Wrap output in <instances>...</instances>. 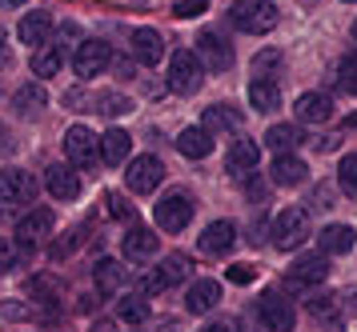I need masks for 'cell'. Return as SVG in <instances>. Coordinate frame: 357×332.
<instances>
[{
    "label": "cell",
    "mask_w": 357,
    "mask_h": 332,
    "mask_svg": "<svg viewBox=\"0 0 357 332\" xmlns=\"http://www.w3.org/2000/svg\"><path fill=\"white\" fill-rule=\"evenodd\" d=\"M313 237V228H309V212L305 208H281L277 212V221H273V244L281 248V253H297L305 240Z\"/></svg>",
    "instance_id": "1"
},
{
    "label": "cell",
    "mask_w": 357,
    "mask_h": 332,
    "mask_svg": "<svg viewBox=\"0 0 357 332\" xmlns=\"http://www.w3.org/2000/svg\"><path fill=\"white\" fill-rule=\"evenodd\" d=\"M229 20H233V29L265 36V32L277 29V4H269V0H241V4L229 13Z\"/></svg>",
    "instance_id": "2"
},
{
    "label": "cell",
    "mask_w": 357,
    "mask_h": 332,
    "mask_svg": "<svg viewBox=\"0 0 357 332\" xmlns=\"http://www.w3.org/2000/svg\"><path fill=\"white\" fill-rule=\"evenodd\" d=\"M201 77H205V64L197 61V52L189 48H177L173 61H169V88L181 96H193L201 88Z\"/></svg>",
    "instance_id": "3"
},
{
    "label": "cell",
    "mask_w": 357,
    "mask_h": 332,
    "mask_svg": "<svg viewBox=\"0 0 357 332\" xmlns=\"http://www.w3.org/2000/svg\"><path fill=\"white\" fill-rule=\"evenodd\" d=\"M153 216H157V228H165V232H181V228H189V221H193V196H185V192H169V196L157 200Z\"/></svg>",
    "instance_id": "4"
},
{
    "label": "cell",
    "mask_w": 357,
    "mask_h": 332,
    "mask_svg": "<svg viewBox=\"0 0 357 332\" xmlns=\"http://www.w3.org/2000/svg\"><path fill=\"white\" fill-rule=\"evenodd\" d=\"M257 317L261 324L269 332H293V324H297V313H293V304L277 292V288H269V292H261L257 301Z\"/></svg>",
    "instance_id": "5"
},
{
    "label": "cell",
    "mask_w": 357,
    "mask_h": 332,
    "mask_svg": "<svg viewBox=\"0 0 357 332\" xmlns=\"http://www.w3.org/2000/svg\"><path fill=\"white\" fill-rule=\"evenodd\" d=\"M65 157H68V164H77V168H93V164L100 160L97 136H93L84 125H73L65 132Z\"/></svg>",
    "instance_id": "6"
},
{
    "label": "cell",
    "mask_w": 357,
    "mask_h": 332,
    "mask_svg": "<svg viewBox=\"0 0 357 332\" xmlns=\"http://www.w3.org/2000/svg\"><path fill=\"white\" fill-rule=\"evenodd\" d=\"M165 180V164L157 157H132L125 168V184L132 192H157V184Z\"/></svg>",
    "instance_id": "7"
},
{
    "label": "cell",
    "mask_w": 357,
    "mask_h": 332,
    "mask_svg": "<svg viewBox=\"0 0 357 332\" xmlns=\"http://www.w3.org/2000/svg\"><path fill=\"white\" fill-rule=\"evenodd\" d=\"M109 64H113V48L105 45V40H84V45L77 48V56H73V68H77V77H84V80L100 77Z\"/></svg>",
    "instance_id": "8"
},
{
    "label": "cell",
    "mask_w": 357,
    "mask_h": 332,
    "mask_svg": "<svg viewBox=\"0 0 357 332\" xmlns=\"http://www.w3.org/2000/svg\"><path fill=\"white\" fill-rule=\"evenodd\" d=\"M36 184L33 173H24V168H4L0 173V200H8V205H33L36 196Z\"/></svg>",
    "instance_id": "9"
},
{
    "label": "cell",
    "mask_w": 357,
    "mask_h": 332,
    "mask_svg": "<svg viewBox=\"0 0 357 332\" xmlns=\"http://www.w3.org/2000/svg\"><path fill=\"white\" fill-rule=\"evenodd\" d=\"M189 269H193V264H189L181 253L165 256L161 264H157V272H149V276H145V292H165V288L189 280Z\"/></svg>",
    "instance_id": "10"
},
{
    "label": "cell",
    "mask_w": 357,
    "mask_h": 332,
    "mask_svg": "<svg viewBox=\"0 0 357 332\" xmlns=\"http://www.w3.org/2000/svg\"><path fill=\"white\" fill-rule=\"evenodd\" d=\"M325 276H329V260H325V256H301L289 269V276H285V288H289V292H301V288L321 285Z\"/></svg>",
    "instance_id": "11"
},
{
    "label": "cell",
    "mask_w": 357,
    "mask_h": 332,
    "mask_svg": "<svg viewBox=\"0 0 357 332\" xmlns=\"http://www.w3.org/2000/svg\"><path fill=\"white\" fill-rule=\"evenodd\" d=\"M197 61L205 64L209 72H225L229 64H233V48H229V40H221L217 32H201V36H197Z\"/></svg>",
    "instance_id": "12"
},
{
    "label": "cell",
    "mask_w": 357,
    "mask_h": 332,
    "mask_svg": "<svg viewBox=\"0 0 357 332\" xmlns=\"http://www.w3.org/2000/svg\"><path fill=\"white\" fill-rule=\"evenodd\" d=\"M237 244V224L233 221H213L201 237H197V248L205 256H221V253H229Z\"/></svg>",
    "instance_id": "13"
},
{
    "label": "cell",
    "mask_w": 357,
    "mask_h": 332,
    "mask_svg": "<svg viewBox=\"0 0 357 332\" xmlns=\"http://www.w3.org/2000/svg\"><path fill=\"white\" fill-rule=\"evenodd\" d=\"M257 160H261L257 141H237L225 157V173L229 176H249V173H257Z\"/></svg>",
    "instance_id": "14"
},
{
    "label": "cell",
    "mask_w": 357,
    "mask_h": 332,
    "mask_svg": "<svg viewBox=\"0 0 357 332\" xmlns=\"http://www.w3.org/2000/svg\"><path fill=\"white\" fill-rule=\"evenodd\" d=\"M329 116H333V100H329V93L297 96V120H301V125H325Z\"/></svg>",
    "instance_id": "15"
},
{
    "label": "cell",
    "mask_w": 357,
    "mask_h": 332,
    "mask_svg": "<svg viewBox=\"0 0 357 332\" xmlns=\"http://www.w3.org/2000/svg\"><path fill=\"white\" fill-rule=\"evenodd\" d=\"M45 189H49L56 200H77V196H81V180H77V173H73L68 164H52L49 173H45Z\"/></svg>",
    "instance_id": "16"
},
{
    "label": "cell",
    "mask_w": 357,
    "mask_h": 332,
    "mask_svg": "<svg viewBox=\"0 0 357 332\" xmlns=\"http://www.w3.org/2000/svg\"><path fill=\"white\" fill-rule=\"evenodd\" d=\"M121 248H125V256H129V260L145 264V260H153V256H157V232H153V228H129V232H125V240H121Z\"/></svg>",
    "instance_id": "17"
},
{
    "label": "cell",
    "mask_w": 357,
    "mask_h": 332,
    "mask_svg": "<svg viewBox=\"0 0 357 332\" xmlns=\"http://www.w3.org/2000/svg\"><path fill=\"white\" fill-rule=\"evenodd\" d=\"M217 304H221V285H217V280H197V285H189V292H185V308H189L193 317L213 313Z\"/></svg>",
    "instance_id": "18"
},
{
    "label": "cell",
    "mask_w": 357,
    "mask_h": 332,
    "mask_svg": "<svg viewBox=\"0 0 357 332\" xmlns=\"http://www.w3.org/2000/svg\"><path fill=\"white\" fill-rule=\"evenodd\" d=\"M132 56H137V64H153L165 56V40H161V32L157 29H137L132 32Z\"/></svg>",
    "instance_id": "19"
},
{
    "label": "cell",
    "mask_w": 357,
    "mask_h": 332,
    "mask_svg": "<svg viewBox=\"0 0 357 332\" xmlns=\"http://www.w3.org/2000/svg\"><path fill=\"white\" fill-rule=\"evenodd\" d=\"M354 240H357V232L349 224H325L321 232H317V244H321L325 256H345L354 248Z\"/></svg>",
    "instance_id": "20"
},
{
    "label": "cell",
    "mask_w": 357,
    "mask_h": 332,
    "mask_svg": "<svg viewBox=\"0 0 357 332\" xmlns=\"http://www.w3.org/2000/svg\"><path fill=\"white\" fill-rule=\"evenodd\" d=\"M52 208H33L29 216H20V224H17V240L20 244H33V240H40V237H49L52 232Z\"/></svg>",
    "instance_id": "21"
},
{
    "label": "cell",
    "mask_w": 357,
    "mask_h": 332,
    "mask_svg": "<svg viewBox=\"0 0 357 332\" xmlns=\"http://www.w3.org/2000/svg\"><path fill=\"white\" fill-rule=\"evenodd\" d=\"M129 152H132V136H129V132H121V128H109V132L100 136V160H105V164L121 168V164L129 160Z\"/></svg>",
    "instance_id": "22"
},
{
    "label": "cell",
    "mask_w": 357,
    "mask_h": 332,
    "mask_svg": "<svg viewBox=\"0 0 357 332\" xmlns=\"http://www.w3.org/2000/svg\"><path fill=\"white\" fill-rule=\"evenodd\" d=\"M20 40L24 45H33V48H45L49 45V36H52V16L49 13H29L24 20H20Z\"/></svg>",
    "instance_id": "23"
},
{
    "label": "cell",
    "mask_w": 357,
    "mask_h": 332,
    "mask_svg": "<svg viewBox=\"0 0 357 332\" xmlns=\"http://www.w3.org/2000/svg\"><path fill=\"white\" fill-rule=\"evenodd\" d=\"M249 104H253V112H273L277 104H281V88H277V80H265V77L249 80Z\"/></svg>",
    "instance_id": "24"
},
{
    "label": "cell",
    "mask_w": 357,
    "mask_h": 332,
    "mask_svg": "<svg viewBox=\"0 0 357 332\" xmlns=\"http://www.w3.org/2000/svg\"><path fill=\"white\" fill-rule=\"evenodd\" d=\"M177 148H181V157L205 160L213 152V132H205V128H185L177 136Z\"/></svg>",
    "instance_id": "25"
},
{
    "label": "cell",
    "mask_w": 357,
    "mask_h": 332,
    "mask_svg": "<svg viewBox=\"0 0 357 332\" xmlns=\"http://www.w3.org/2000/svg\"><path fill=\"white\" fill-rule=\"evenodd\" d=\"M269 173H273V184H285V189H293V184H301V180H305V160L301 157H293V152H285V157H277L273 160V168H269Z\"/></svg>",
    "instance_id": "26"
},
{
    "label": "cell",
    "mask_w": 357,
    "mask_h": 332,
    "mask_svg": "<svg viewBox=\"0 0 357 332\" xmlns=\"http://www.w3.org/2000/svg\"><path fill=\"white\" fill-rule=\"evenodd\" d=\"M301 141H305V136H301V128H297V125H273L269 132H265V144L273 148L277 157H285V152H293V148H297Z\"/></svg>",
    "instance_id": "27"
},
{
    "label": "cell",
    "mask_w": 357,
    "mask_h": 332,
    "mask_svg": "<svg viewBox=\"0 0 357 332\" xmlns=\"http://www.w3.org/2000/svg\"><path fill=\"white\" fill-rule=\"evenodd\" d=\"M205 132H237L241 128V112H233L229 104H213L205 109Z\"/></svg>",
    "instance_id": "28"
},
{
    "label": "cell",
    "mask_w": 357,
    "mask_h": 332,
    "mask_svg": "<svg viewBox=\"0 0 357 332\" xmlns=\"http://www.w3.org/2000/svg\"><path fill=\"white\" fill-rule=\"evenodd\" d=\"M121 280H125V269L116 260H100L97 264V292L100 297H116L121 292Z\"/></svg>",
    "instance_id": "29"
},
{
    "label": "cell",
    "mask_w": 357,
    "mask_h": 332,
    "mask_svg": "<svg viewBox=\"0 0 357 332\" xmlns=\"http://www.w3.org/2000/svg\"><path fill=\"white\" fill-rule=\"evenodd\" d=\"M61 68H65V52H61V45H45L33 56V72L36 77H56Z\"/></svg>",
    "instance_id": "30"
},
{
    "label": "cell",
    "mask_w": 357,
    "mask_h": 332,
    "mask_svg": "<svg viewBox=\"0 0 357 332\" xmlns=\"http://www.w3.org/2000/svg\"><path fill=\"white\" fill-rule=\"evenodd\" d=\"M45 88L40 84H24V88H17V96H13V109L17 112H36V109H45Z\"/></svg>",
    "instance_id": "31"
},
{
    "label": "cell",
    "mask_w": 357,
    "mask_h": 332,
    "mask_svg": "<svg viewBox=\"0 0 357 332\" xmlns=\"http://www.w3.org/2000/svg\"><path fill=\"white\" fill-rule=\"evenodd\" d=\"M97 112L100 116H125V112H132V100L129 96H121V93H97Z\"/></svg>",
    "instance_id": "32"
},
{
    "label": "cell",
    "mask_w": 357,
    "mask_h": 332,
    "mask_svg": "<svg viewBox=\"0 0 357 332\" xmlns=\"http://www.w3.org/2000/svg\"><path fill=\"white\" fill-rule=\"evenodd\" d=\"M116 317L125 320V324H145V320H149L145 297H125V301L116 304Z\"/></svg>",
    "instance_id": "33"
},
{
    "label": "cell",
    "mask_w": 357,
    "mask_h": 332,
    "mask_svg": "<svg viewBox=\"0 0 357 332\" xmlns=\"http://www.w3.org/2000/svg\"><path fill=\"white\" fill-rule=\"evenodd\" d=\"M285 64V52H277V48H261L257 56H253V72L265 80H273V72Z\"/></svg>",
    "instance_id": "34"
},
{
    "label": "cell",
    "mask_w": 357,
    "mask_h": 332,
    "mask_svg": "<svg viewBox=\"0 0 357 332\" xmlns=\"http://www.w3.org/2000/svg\"><path fill=\"white\" fill-rule=\"evenodd\" d=\"M337 189L345 192V196H357V152L341 157V164H337Z\"/></svg>",
    "instance_id": "35"
},
{
    "label": "cell",
    "mask_w": 357,
    "mask_h": 332,
    "mask_svg": "<svg viewBox=\"0 0 357 332\" xmlns=\"http://www.w3.org/2000/svg\"><path fill=\"white\" fill-rule=\"evenodd\" d=\"M337 84H341V93L357 96V52H349V56L341 61V68H337Z\"/></svg>",
    "instance_id": "36"
},
{
    "label": "cell",
    "mask_w": 357,
    "mask_h": 332,
    "mask_svg": "<svg viewBox=\"0 0 357 332\" xmlns=\"http://www.w3.org/2000/svg\"><path fill=\"white\" fill-rule=\"evenodd\" d=\"M29 292H33V297H40L45 304H56V301H61V288L52 285L49 276H33V280H29Z\"/></svg>",
    "instance_id": "37"
},
{
    "label": "cell",
    "mask_w": 357,
    "mask_h": 332,
    "mask_svg": "<svg viewBox=\"0 0 357 332\" xmlns=\"http://www.w3.org/2000/svg\"><path fill=\"white\" fill-rule=\"evenodd\" d=\"M201 13H205V0H177L173 4V16H181V20H193Z\"/></svg>",
    "instance_id": "38"
},
{
    "label": "cell",
    "mask_w": 357,
    "mask_h": 332,
    "mask_svg": "<svg viewBox=\"0 0 357 332\" xmlns=\"http://www.w3.org/2000/svg\"><path fill=\"white\" fill-rule=\"evenodd\" d=\"M13 264H17V248H13V240L0 237V272H8Z\"/></svg>",
    "instance_id": "39"
},
{
    "label": "cell",
    "mask_w": 357,
    "mask_h": 332,
    "mask_svg": "<svg viewBox=\"0 0 357 332\" xmlns=\"http://www.w3.org/2000/svg\"><path fill=\"white\" fill-rule=\"evenodd\" d=\"M253 276H257V269H249V264H233V269H229V280H233V285H249Z\"/></svg>",
    "instance_id": "40"
},
{
    "label": "cell",
    "mask_w": 357,
    "mask_h": 332,
    "mask_svg": "<svg viewBox=\"0 0 357 332\" xmlns=\"http://www.w3.org/2000/svg\"><path fill=\"white\" fill-rule=\"evenodd\" d=\"M109 212H113V216H132V205H125V196H109Z\"/></svg>",
    "instance_id": "41"
},
{
    "label": "cell",
    "mask_w": 357,
    "mask_h": 332,
    "mask_svg": "<svg viewBox=\"0 0 357 332\" xmlns=\"http://www.w3.org/2000/svg\"><path fill=\"white\" fill-rule=\"evenodd\" d=\"M4 317H29V308H24V304H4Z\"/></svg>",
    "instance_id": "42"
},
{
    "label": "cell",
    "mask_w": 357,
    "mask_h": 332,
    "mask_svg": "<svg viewBox=\"0 0 357 332\" xmlns=\"http://www.w3.org/2000/svg\"><path fill=\"white\" fill-rule=\"evenodd\" d=\"M61 36H65V40H81V29H77V24H65V29H61Z\"/></svg>",
    "instance_id": "43"
},
{
    "label": "cell",
    "mask_w": 357,
    "mask_h": 332,
    "mask_svg": "<svg viewBox=\"0 0 357 332\" xmlns=\"http://www.w3.org/2000/svg\"><path fill=\"white\" fill-rule=\"evenodd\" d=\"M8 148H13V144H8V128L0 125V152H8Z\"/></svg>",
    "instance_id": "44"
},
{
    "label": "cell",
    "mask_w": 357,
    "mask_h": 332,
    "mask_svg": "<svg viewBox=\"0 0 357 332\" xmlns=\"http://www.w3.org/2000/svg\"><path fill=\"white\" fill-rule=\"evenodd\" d=\"M8 61H13V56H8V48H4V36H0V68H4Z\"/></svg>",
    "instance_id": "45"
},
{
    "label": "cell",
    "mask_w": 357,
    "mask_h": 332,
    "mask_svg": "<svg viewBox=\"0 0 357 332\" xmlns=\"http://www.w3.org/2000/svg\"><path fill=\"white\" fill-rule=\"evenodd\" d=\"M201 332H233V329H229V324H205Z\"/></svg>",
    "instance_id": "46"
},
{
    "label": "cell",
    "mask_w": 357,
    "mask_h": 332,
    "mask_svg": "<svg viewBox=\"0 0 357 332\" xmlns=\"http://www.w3.org/2000/svg\"><path fill=\"white\" fill-rule=\"evenodd\" d=\"M93 332H113V324H109V320H100V324H97Z\"/></svg>",
    "instance_id": "47"
},
{
    "label": "cell",
    "mask_w": 357,
    "mask_h": 332,
    "mask_svg": "<svg viewBox=\"0 0 357 332\" xmlns=\"http://www.w3.org/2000/svg\"><path fill=\"white\" fill-rule=\"evenodd\" d=\"M0 4H8V8H20V4H29V0H0Z\"/></svg>",
    "instance_id": "48"
},
{
    "label": "cell",
    "mask_w": 357,
    "mask_h": 332,
    "mask_svg": "<svg viewBox=\"0 0 357 332\" xmlns=\"http://www.w3.org/2000/svg\"><path fill=\"white\" fill-rule=\"evenodd\" d=\"M354 40H357V20H354Z\"/></svg>",
    "instance_id": "49"
},
{
    "label": "cell",
    "mask_w": 357,
    "mask_h": 332,
    "mask_svg": "<svg viewBox=\"0 0 357 332\" xmlns=\"http://www.w3.org/2000/svg\"><path fill=\"white\" fill-rule=\"evenodd\" d=\"M345 4H357V0H345Z\"/></svg>",
    "instance_id": "50"
}]
</instances>
